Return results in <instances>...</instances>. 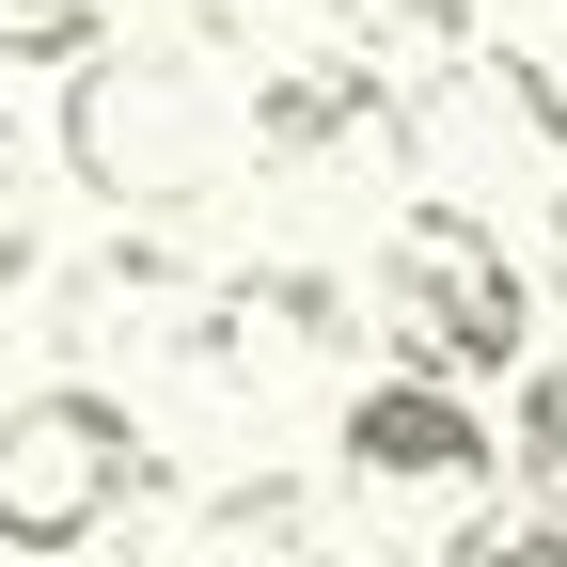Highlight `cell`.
Returning a JSON list of instances; mask_svg holds the SVG:
<instances>
[{
	"instance_id": "9c48e42d",
	"label": "cell",
	"mask_w": 567,
	"mask_h": 567,
	"mask_svg": "<svg viewBox=\"0 0 567 567\" xmlns=\"http://www.w3.org/2000/svg\"><path fill=\"white\" fill-rule=\"evenodd\" d=\"M48 268V221H32V189H17V142H0V300Z\"/></svg>"
},
{
	"instance_id": "3957f363",
	"label": "cell",
	"mask_w": 567,
	"mask_h": 567,
	"mask_svg": "<svg viewBox=\"0 0 567 567\" xmlns=\"http://www.w3.org/2000/svg\"><path fill=\"white\" fill-rule=\"evenodd\" d=\"M142 425H126V394H95V379H32L17 410H0V551H32V567H63V551H95L126 505H142Z\"/></svg>"
},
{
	"instance_id": "7a4b0ae2",
	"label": "cell",
	"mask_w": 567,
	"mask_h": 567,
	"mask_svg": "<svg viewBox=\"0 0 567 567\" xmlns=\"http://www.w3.org/2000/svg\"><path fill=\"white\" fill-rule=\"evenodd\" d=\"M379 331L425 379H520L536 363V268L505 252V221H473L457 189H425L379 237Z\"/></svg>"
},
{
	"instance_id": "277c9868",
	"label": "cell",
	"mask_w": 567,
	"mask_h": 567,
	"mask_svg": "<svg viewBox=\"0 0 567 567\" xmlns=\"http://www.w3.org/2000/svg\"><path fill=\"white\" fill-rule=\"evenodd\" d=\"M331 457H347V488L394 505V488H488L505 442L473 425V379H425L410 363V379H363V394L331 410Z\"/></svg>"
},
{
	"instance_id": "5b68a950",
	"label": "cell",
	"mask_w": 567,
	"mask_h": 567,
	"mask_svg": "<svg viewBox=\"0 0 567 567\" xmlns=\"http://www.w3.org/2000/svg\"><path fill=\"white\" fill-rule=\"evenodd\" d=\"M316 551H331V505L300 473H252V488H205V520H189L174 567H316Z\"/></svg>"
},
{
	"instance_id": "30bf717a",
	"label": "cell",
	"mask_w": 567,
	"mask_h": 567,
	"mask_svg": "<svg viewBox=\"0 0 567 567\" xmlns=\"http://www.w3.org/2000/svg\"><path fill=\"white\" fill-rule=\"evenodd\" d=\"M316 567H410V551H316ZM425 567H442V551H425Z\"/></svg>"
},
{
	"instance_id": "ba28073f",
	"label": "cell",
	"mask_w": 567,
	"mask_h": 567,
	"mask_svg": "<svg viewBox=\"0 0 567 567\" xmlns=\"http://www.w3.org/2000/svg\"><path fill=\"white\" fill-rule=\"evenodd\" d=\"M111 32V0H0V63H80Z\"/></svg>"
},
{
	"instance_id": "8992f818",
	"label": "cell",
	"mask_w": 567,
	"mask_h": 567,
	"mask_svg": "<svg viewBox=\"0 0 567 567\" xmlns=\"http://www.w3.org/2000/svg\"><path fill=\"white\" fill-rule=\"evenodd\" d=\"M442 567H567V505H473Z\"/></svg>"
},
{
	"instance_id": "6da1fadb",
	"label": "cell",
	"mask_w": 567,
	"mask_h": 567,
	"mask_svg": "<svg viewBox=\"0 0 567 567\" xmlns=\"http://www.w3.org/2000/svg\"><path fill=\"white\" fill-rule=\"evenodd\" d=\"M221 158H237V126H221V95L189 80L174 48H80L63 63V174H80L111 221H189L205 189H221Z\"/></svg>"
},
{
	"instance_id": "52a82bcc",
	"label": "cell",
	"mask_w": 567,
	"mask_h": 567,
	"mask_svg": "<svg viewBox=\"0 0 567 567\" xmlns=\"http://www.w3.org/2000/svg\"><path fill=\"white\" fill-rule=\"evenodd\" d=\"M520 488H536V505H567V363H520Z\"/></svg>"
}]
</instances>
